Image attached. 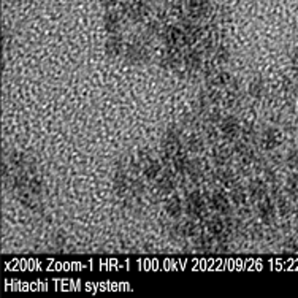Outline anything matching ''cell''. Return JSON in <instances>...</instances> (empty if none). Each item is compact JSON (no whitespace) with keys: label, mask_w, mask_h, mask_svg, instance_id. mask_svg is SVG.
I'll use <instances>...</instances> for the list:
<instances>
[{"label":"cell","mask_w":298,"mask_h":298,"mask_svg":"<svg viewBox=\"0 0 298 298\" xmlns=\"http://www.w3.org/2000/svg\"><path fill=\"white\" fill-rule=\"evenodd\" d=\"M149 10L148 0H122V11L132 21H141Z\"/></svg>","instance_id":"cell-1"},{"label":"cell","mask_w":298,"mask_h":298,"mask_svg":"<svg viewBox=\"0 0 298 298\" xmlns=\"http://www.w3.org/2000/svg\"><path fill=\"white\" fill-rule=\"evenodd\" d=\"M186 210L190 217H195V219H200L206 214V203L202 198L200 192L195 190V192L189 193L187 200H186Z\"/></svg>","instance_id":"cell-2"},{"label":"cell","mask_w":298,"mask_h":298,"mask_svg":"<svg viewBox=\"0 0 298 298\" xmlns=\"http://www.w3.org/2000/svg\"><path fill=\"white\" fill-rule=\"evenodd\" d=\"M162 145H163V152L170 159H173L179 152H183L181 151V140H179V135L176 130H168L163 141H162Z\"/></svg>","instance_id":"cell-3"},{"label":"cell","mask_w":298,"mask_h":298,"mask_svg":"<svg viewBox=\"0 0 298 298\" xmlns=\"http://www.w3.org/2000/svg\"><path fill=\"white\" fill-rule=\"evenodd\" d=\"M211 4L208 0H189L187 4V15L192 19H202L210 13Z\"/></svg>","instance_id":"cell-4"},{"label":"cell","mask_w":298,"mask_h":298,"mask_svg":"<svg viewBox=\"0 0 298 298\" xmlns=\"http://www.w3.org/2000/svg\"><path fill=\"white\" fill-rule=\"evenodd\" d=\"M276 211H278V206L275 205V202L271 198H262L260 203H258V214L263 219L265 222H270L273 221L275 216H276Z\"/></svg>","instance_id":"cell-5"},{"label":"cell","mask_w":298,"mask_h":298,"mask_svg":"<svg viewBox=\"0 0 298 298\" xmlns=\"http://www.w3.org/2000/svg\"><path fill=\"white\" fill-rule=\"evenodd\" d=\"M208 231L213 237H216L217 240H225L224 237H227L228 228H227V221H222L221 217H213L208 222Z\"/></svg>","instance_id":"cell-6"},{"label":"cell","mask_w":298,"mask_h":298,"mask_svg":"<svg viewBox=\"0 0 298 298\" xmlns=\"http://www.w3.org/2000/svg\"><path fill=\"white\" fill-rule=\"evenodd\" d=\"M221 132L225 135V138L228 140H235L237 135L240 134V122L233 118V116H228V118H224L221 122Z\"/></svg>","instance_id":"cell-7"},{"label":"cell","mask_w":298,"mask_h":298,"mask_svg":"<svg viewBox=\"0 0 298 298\" xmlns=\"http://www.w3.org/2000/svg\"><path fill=\"white\" fill-rule=\"evenodd\" d=\"M103 21H105V29L108 30V34H118L119 29H121V16L118 11L114 10H108L105 18H103Z\"/></svg>","instance_id":"cell-8"},{"label":"cell","mask_w":298,"mask_h":298,"mask_svg":"<svg viewBox=\"0 0 298 298\" xmlns=\"http://www.w3.org/2000/svg\"><path fill=\"white\" fill-rule=\"evenodd\" d=\"M210 206L214 210V211H219V213H222V214H227L228 210H230V206H228V200L227 197L224 195L222 192H214L211 198H210Z\"/></svg>","instance_id":"cell-9"},{"label":"cell","mask_w":298,"mask_h":298,"mask_svg":"<svg viewBox=\"0 0 298 298\" xmlns=\"http://www.w3.org/2000/svg\"><path fill=\"white\" fill-rule=\"evenodd\" d=\"M281 134L276 130V128H267L262 137V143L265 146V149H275L279 143H281Z\"/></svg>","instance_id":"cell-10"},{"label":"cell","mask_w":298,"mask_h":298,"mask_svg":"<svg viewBox=\"0 0 298 298\" xmlns=\"http://www.w3.org/2000/svg\"><path fill=\"white\" fill-rule=\"evenodd\" d=\"M122 51H124L122 38L118 34H111L107 42V54L111 57H116V56H119Z\"/></svg>","instance_id":"cell-11"},{"label":"cell","mask_w":298,"mask_h":298,"mask_svg":"<svg viewBox=\"0 0 298 298\" xmlns=\"http://www.w3.org/2000/svg\"><path fill=\"white\" fill-rule=\"evenodd\" d=\"M165 211L170 217L178 219L181 216V213H183V203H181V200L178 197H172L165 203Z\"/></svg>","instance_id":"cell-12"},{"label":"cell","mask_w":298,"mask_h":298,"mask_svg":"<svg viewBox=\"0 0 298 298\" xmlns=\"http://www.w3.org/2000/svg\"><path fill=\"white\" fill-rule=\"evenodd\" d=\"M143 172H145V176L148 179H155L159 178V175L162 173V167L157 160L154 159H148L145 162V167H143Z\"/></svg>","instance_id":"cell-13"},{"label":"cell","mask_w":298,"mask_h":298,"mask_svg":"<svg viewBox=\"0 0 298 298\" xmlns=\"http://www.w3.org/2000/svg\"><path fill=\"white\" fill-rule=\"evenodd\" d=\"M175 187V179H173V175L170 172H165V173H160L159 175V179H157V189L160 192H170L173 190Z\"/></svg>","instance_id":"cell-14"},{"label":"cell","mask_w":298,"mask_h":298,"mask_svg":"<svg viewBox=\"0 0 298 298\" xmlns=\"http://www.w3.org/2000/svg\"><path fill=\"white\" fill-rule=\"evenodd\" d=\"M249 193L251 197L255 198V200H262L265 198V193H267V187H265V183H262V181H252V183L249 184Z\"/></svg>","instance_id":"cell-15"},{"label":"cell","mask_w":298,"mask_h":298,"mask_svg":"<svg viewBox=\"0 0 298 298\" xmlns=\"http://www.w3.org/2000/svg\"><path fill=\"white\" fill-rule=\"evenodd\" d=\"M195 246H197V249L198 251H205V252H208V251H213L214 249V241L211 237L208 235H200L195 241Z\"/></svg>","instance_id":"cell-16"},{"label":"cell","mask_w":298,"mask_h":298,"mask_svg":"<svg viewBox=\"0 0 298 298\" xmlns=\"http://www.w3.org/2000/svg\"><path fill=\"white\" fill-rule=\"evenodd\" d=\"M178 231H179V235H183V237H195L197 235V225L189 221V222L181 224Z\"/></svg>","instance_id":"cell-17"},{"label":"cell","mask_w":298,"mask_h":298,"mask_svg":"<svg viewBox=\"0 0 298 298\" xmlns=\"http://www.w3.org/2000/svg\"><path fill=\"white\" fill-rule=\"evenodd\" d=\"M287 192L293 198H298V173H292L287 179Z\"/></svg>","instance_id":"cell-18"},{"label":"cell","mask_w":298,"mask_h":298,"mask_svg":"<svg viewBox=\"0 0 298 298\" xmlns=\"http://www.w3.org/2000/svg\"><path fill=\"white\" fill-rule=\"evenodd\" d=\"M276 206H278V211H279L281 216H289L292 213V210H293L289 198H279Z\"/></svg>","instance_id":"cell-19"},{"label":"cell","mask_w":298,"mask_h":298,"mask_svg":"<svg viewBox=\"0 0 298 298\" xmlns=\"http://www.w3.org/2000/svg\"><path fill=\"white\" fill-rule=\"evenodd\" d=\"M186 173H187L192 179H197V178L202 175V167H200L197 162L189 160V165H187V168H186Z\"/></svg>","instance_id":"cell-20"},{"label":"cell","mask_w":298,"mask_h":298,"mask_svg":"<svg viewBox=\"0 0 298 298\" xmlns=\"http://www.w3.org/2000/svg\"><path fill=\"white\" fill-rule=\"evenodd\" d=\"M186 63L190 67V69H198L202 65V59L198 56V53H195V51H192L190 54L186 56Z\"/></svg>","instance_id":"cell-21"},{"label":"cell","mask_w":298,"mask_h":298,"mask_svg":"<svg viewBox=\"0 0 298 298\" xmlns=\"http://www.w3.org/2000/svg\"><path fill=\"white\" fill-rule=\"evenodd\" d=\"M230 198L235 202L237 205H243L246 202V192L244 189H240V187H235L230 193Z\"/></svg>","instance_id":"cell-22"},{"label":"cell","mask_w":298,"mask_h":298,"mask_svg":"<svg viewBox=\"0 0 298 298\" xmlns=\"http://www.w3.org/2000/svg\"><path fill=\"white\" fill-rule=\"evenodd\" d=\"M249 92H251L254 97L260 98V97H262V94L265 92V86H263L260 81H255V83H252V84L249 86Z\"/></svg>","instance_id":"cell-23"},{"label":"cell","mask_w":298,"mask_h":298,"mask_svg":"<svg viewBox=\"0 0 298 298\" xmlns=\"http://www.w3.org/2000/svg\"><path fill=\"white\" fill-rule=\"evenodd\" d=\"M187 146L190 151H198L202 148V140L198 137H192L189 141H187Z\"/></svg>","instance_id":"cell-24"},{"label":"cell","mask_w":298,"mask_h":298,"mask_svg":"<svg viewBox=\"0 0 298 298\" xmlns=\"http://www.w3.org/2000/svg\"><path fill=\"white\" fill-rule=\"evenodd\" d=\"M230 81V76L227 73H219L216 78H214V83L217 86H227V83Z\"/></svg>","instance_id":"cell-25"},{"label":"cell","mask_w":298,"mask_h":298,"mask_svg":"<svg viewBox=\"0 0 298 298\" xmlns=\"http://www.w3.org/2000/svg\"><path fill=\"white\" fill-rule=\"evenodd\" d=\"M287 163H289L290 167L298 165V154H296V152H290V154L287 155Z\"/></svg>","instance_id":"cell-26"},{"label":"cell","mask_w":298,"mask_h":298,"mask_svg":"<svg viewBox=\"0 0 298 298\" xmlns=\"http://www.w3.org/2000/svg\"><path fill=\"white\" fill-rule=\"evenodd\" d=\"M100 2H102L103 5H105L107 8H113L114 5H118L119 0H100Z\"/></svg>","instance_id":"cell-27"},{"label":"cell","mask_w":298,"mask_h":298,"mask_svg":"<svg viewBox=\"0 0 298 298\" xmlns=\"http://www.w3.org/2000/svg\"><path fill=\"white\" fill-rule=\"evenodd\" d=\"M292 63H293V67L298 70V48L295 49V53H293V57H292Z\"/></svg>","instance_id":"cell-28"}]
</instances>
